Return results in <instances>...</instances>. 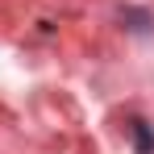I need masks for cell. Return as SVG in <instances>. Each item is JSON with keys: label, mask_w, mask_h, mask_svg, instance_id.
Returning a JSON list of instances; mask_svg holds the SVG:
<instances>
[{"label": "cell", "mask_w": 154, "mask_h": 154, "mask_svg": "<svg viewBox=\"0 0 154 154\" xmlns=\"http://www.w3.org/2000/svg\"><path fill=\"white\" fill-rule=\"evenodd\" d=\"M133 142H137V154H154V133L146 121H133Z\"/></svg>", "instance_id": "cell-1"}, {"label": "cell", "mask_w": 154, "mask_h": 154, "mask_svg": "<svg viewBox=\"0 0 154 154\" xmlns=\"http://www.w3.org/2000/svg\"><path fill=\"white\" fill-rule=\"evenodd\" d=\"M125 21H133V29H150V17L146 13H125Z\"/></svg>", "instance_id": "cell-2"}]
</instances>
